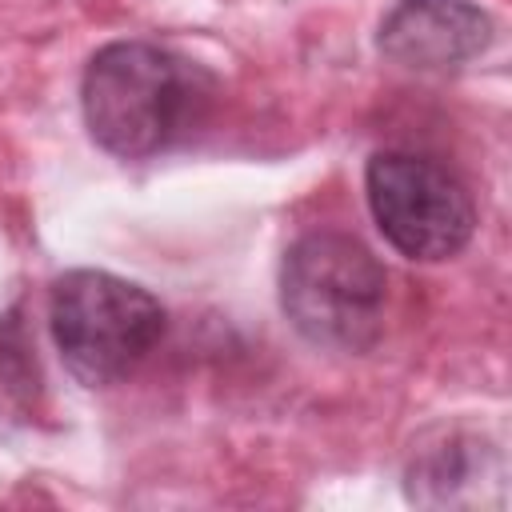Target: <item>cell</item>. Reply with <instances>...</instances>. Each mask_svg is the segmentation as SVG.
Masks as SVG:
<instances>
[{"label":"cell","instance_id":"obj_1","mask_svg":"<svg viewBox=\"0 0 512 512\" xmlns=\"http://www.w3.org/2000/svg\"><path fill=\"white\" fill-rule=\"evenodd\" d=\"M212 96V72L156 40H108L80 76L84 128L116 160L176 148L208 116Z\"/></svg>","mask_w":512,"mask_h":512},{"label":"cell","instance_id":"obj_2","mask_svg":"<svg viewBox=\"0 0 512 512\" xmlns=\"http://www.w3.org/2000/svg\"><path fill=\"white\" fill-rule=\"evenodd\" d=\"M384 304L388 272L352 232L316 228L284 252L280 308L312 348L368 352L384 336Z\"/></svg>","mask_w":512,"mask_h":512},{"label":"cell","instance_id":"obj_3","mask_svg":"<svg viewBox=\"0 0 512 512\" xmlns=\"http://www.w3.org/2000/svg\"><path fill=\"white\" fill-rule=\"evenodd\" d=\"M164 324V304L144 284L104 268H72L48 288L52 344L84 388L132 376L160 344Z\"/></svg>","mask_w":512,"mask_h":512},{"label":"cell","instance_id":"obj_4","mask_svg":"<svg viewBox=\"0 0 512 512\" xmlns=\"http://www.w3.org/2000/svg\"><path fill=\"white\" fill-rule=\"evenodd\" d=\"M364 196L380 236L416 264L452 260L476 236V200L468 184L424 152H372Z\"/></svg>","mask_w":512,"mask_h":512},{"label":"cell","instance_id":"obj_5","mask_svg":"<svg viewBox=\"0 0 512 512\" xmlns=\"http://www.w3.org/2000/svg\"><path fill=\"white\" fill-rule=\"evenodd\" d=\"M492 16L476 0H396L376 32V48L396 68L444 76L488 52Z\"/></svg>","mask_w":512,"mask_h":512},{"label":"cell","instance_id":"obj_6","mask_svg":"<svg viewBox=\"0 0 512 512\" xmlns=\"http://www.w3.org/2000/svg\"><path fill=\"white\" fill-rule=\"evenodd\" d=\"M476 468L480 464V448L476 440L460 436V432H444L440 444L432 448H420L408 464V496L420 500V504H464L472 488L476 492Z\"/></svg>","mask_w":512,"mask_h":512}]
</instances>
